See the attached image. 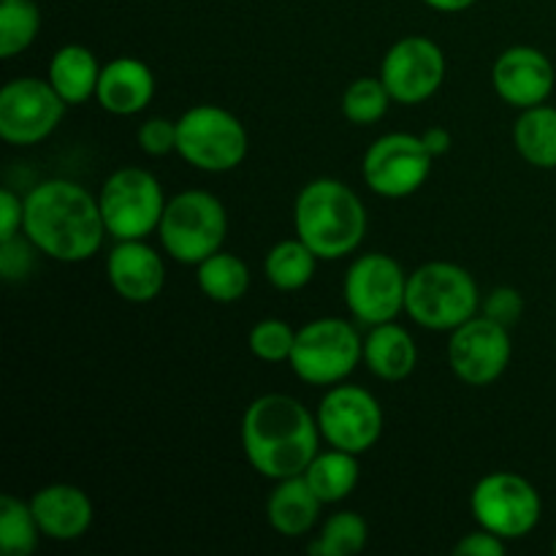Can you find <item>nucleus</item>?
I'll list each match as a JSON object with an SVG mask.
<instances>
[{"instance_id": "30", "label": "nucleus", "mask_w": 556, "mask_h": 556, "mask_svg": "<svg viewBox=\"0 0 556 556\" xmlns=\"http://www.w3.org/2000/svg\"><path fill=\"white\" fill-rule=\"evenodd\" d=\"M391 92L386 90L383 79H372V76H362L353 85H348L345 96H342V114L351 119L353 125H375L386 117L391 106Z\"/></svg>"}, {"instance_id": "24", "label": "nucleus", "mask_w": 556, "mask_h": 556, "mask_svg": "<svg viewBox=\"0 0 556 556\" xmlns=\"http://www.w3.org/2000/svg\"><path fill=\"white\" fill-rule=\"evenodd\" d=\"M514 147L530 166L556 168V109L548 103L521 109L514 125Z\"/></svg>"}, {"instance_id": "39", "label": "nucleus", "mask_w": 556, "mask_h": 556, "mask_svg": "<svg viewBox=\"0 0 556 556\" xmlns=\"http://www.w3.org/2000/svg\"><path fill=\"white\" fill-rule=\"evenodd\" d=\"M554 554H556V538H554Z\"/></svg>"}, {"instance_id": "33", "label": "nucleus", "mask_w": 556, "mask_h": 556, "mask_svg": "<svg viewBox=\"0 0 556 556\" xmlns=\"http://www.w3.org/2000/svg\"><path fill=\"white\" fill-rule=\"evenodd\" d=\"M139 147L150 157H166L177 152V123L168 117H150L139 128Z\"/></svg>"}, {"instance_id": "9", "label": "nucleus", "mask_w": 556, "mask_h": 556, "mask_svg": "<svg viewBox=\"0 0 556 556\" xmlns=\"http://www.w3.org/2000/svg\"><path fill=\"white\" fill-rule=\"evenodd\" d=\"M470 514L483 530L503 541H519L541 521L543 500L527 478L516 472H489L472 489Z\"/></svg>"}, {"instance_id": "29", "label": "nucleus", "mask_w": 556, "mask_h": 556, "mask_svg": "<svg viewBox=\"0 0 556 556\" xmlns=\"http://www.w3.org/2000/svg\"><path fill=\"white\" fill-rule=\"evenodd\" d=\"M41 30L36 0H0V58L11 60L25 52Z\"/></svg>"}, {"instance_id": "23", "label": "nucleus", "mask_w": 556, "mask_h": 556, "mask_svg": "<svg viewBox=\"0 0 556 556\" xmlns=\"http://www.w3.org/2000/svg\"><path fill=\"white\" fill-rule=\"evenodd\" d=\"M304 478L320 503L337 505L351 497L353 489L358 486V456L329 445V451L315 454V459L304 470Z\"/></svg>"}, {"instance_id": "37", "label": "nucleus", "mask_w": 556, "mask_h": 556, "mask_svg": "<svg viewBox=\"0 0 556 556\" xmlns=\"http://www.w3.org/2000/svg\"><path fill=\"white\" fill-rule=\"evenodd\" d=\"M421 141H424V144H427V150L432 152L434 157L445 155V152L451 150V144H454V141H451V134H448V130H445V128H429V130H424Z\"/></svg>"}, {"instance_id": "5", "label": "nucleus", "mask_w": 556, "mask_h": 556, "mask_svg": "<svg viewBox=\"0 0 556 556\" xmlns=\"http://www.w3.org/2000/svg\"><path fill=\"white\" fill-rule=\"evenodd\" d=\"M228 233L226 206L206 190H182L166 201L157 237L163 250L185 266H199L223 250Z\"/></svg>"}, {"instance_id": "4", "label": "nucleus", "mask_w": 556, "mask_h": 556, "mask_svg": "<svg viewBox=\"0 0 556 556\" xmlns=\"http://www.w3.org/2000/svg\"><path fill=\"white\" fill-rule=\"evenodd\" d=\"M481 307L478 282L470 271L451 261H429L407 277L405 313L429 331H454Z\"/></svg>"}, {"instance_id": "27", "label": "nucleus", "mask_w": 556, "mask_h": 556, "mask_svg": "<svg viewBox=\"0 0 556 556\" xmlns=\"http://www.w3.org/2000/svg\"><path fill=\"white\" fill-rule=\"evenodd\" d=\"M369 541L367 519L356 510H337L320 527L307 552L315 556H356Z\"/></svg>"}, {"instance_id": "36", "label": "nucleus", "mask_w": 556, "mask_h": 556, "mask_svg": "<svg viewBox=\"0 0 556 556\" xmlns=\"http://www.w3.org/2000/svg\"><path fill=\"white\" fill-rule=\"evenodd\" d=\"M505 543L508 541H503V538L494 535V532L478 527L476 532H467V535L456 543L454 554H459V556H503Z\"/></svg>"}, {"instance_id": "28", "label": "nucleus", "mask_w": 556, "mask_h": 556, "mask_svg": "<svg viewBox=\"0 0 556 556\" xmlns=\"http://www.w3.org/2000/svg\"><path fill=\"white\" fill-rule=\"evenodd\" d=\"M41 527L33 516L30 503L3 494L0 497V548L5 556H30L38 548Z\"/></svg>"}, {"instance_id": "2", "label": "nucleus", "mask_w": 556, "mask_h": 556, "mask_svg": "<svg viewBox=\"0 0 556 556\" xmlns=\"http://www.w3.org/2000/svg\"><path fill=\"white\" fill-rule=\"evenodd\" d=\"M318 418L288 394L253 400L242 418V448L250 467L269 481L304 476L320 451Z\"/></svg>"}, {"instance_id": "10", "label": "nucleus", "mask_w": 556, "mask_h": 556, "mask_svg": "<svg viewBox=\"0 0 556 556\" xmlns=\"http://www.w3.org/2000/svg\"><path fill=\"white\" fill-rule=\"evenodd\" d=\"M407 277L400 261L386 253H364L345 275V304L353 318L364 326L389 324L405 313Z\"/></svg>"}, {"instance_id": "35", "label": "nucleus", "mask_w": 556, "mask_h": 556, "mask_svg": "<svg viewBox=\"0 0 556 556\" xmlns=\"http://www.w3.org/2000/svg\"><path fill=\"white\" fill-rule=\"evenodd\" d=\"M22 223H25V199L3 188L0 190V242L20 237Z\"/></svg>"}, {"instance_id": "22", "label": "nucleus", "mask_w": 556, "mask_h": 556, "mask_svg": "<svg viewBox=\"0 0 556 556\" xmlns=\"http://www.w3.org/2000/svg\"><path fill=\"white\" fill-rule=\"evenodd\" d=\"M47 79L68 106H79V103L90 101L96 96L98 79H101V65H98L96 54L87 47L65 43L49 60Z\"/></svg>"}, {"instance_id": "38", "label": "nucleus", "mask_w": 556, "mask_h": 556, "mask_svg": "<svg viewBox=\"0 0 556 556\" xmlns=\"http://www.w3.org/2000/svg\"><path fill=\"white\" fill-rule=\"evenodd\" d=\"M424 3L429 5V9L434 11H445V14H456V11H465L470 9L476 0H424Z\"/></svg>"}, {"instance_id": "14", "label": "nucleus", "mask_w": 556, "mask_h": 556, "mask_svg": "<svg viewBox=\"0 0 556 556\" xmlns=\"http://www.w3.org/2000/svg\"><path fill=\"white\" fill-rule=\"evenodd\" d=\"M514 345H510V329L486 318H470L459 329L451 331L448 340V367L456 378L467 386H492L503 378L508 369Z\"/></svg>"}, {"instance_id": "19", "label": "nucleus", "mask_w": 556, "mask_h": 556, "mask_svg": "<svg viewBox=\"0 0 556 556\" xmlns=\"http://www.w3.org/2000/svg\"><path fill=\"white\" fill-rule=\"evenodd\" d=\"M155 96V74L139 58H114L101 68L96 101L117 117H130L150 106Z\"/></svg>"}, {"instance_id": "18", "label": "nucleus", "mask_w": 556, "mask_h": 556, "mask_svg": "<svg viewBox=\"0 0 556 556\" xmlns=\"http://www.w3.org/2000/svg\"><path fill=\"white\" fill-rule=\"evenodd\" d=\"M33 516H36L41 535L49 541L71 543L87 535L92 527V500L74 483H49L38 489L30 500Z\"/></svg>"}, {"instance_id": "31", "label": "nucleus", "mask_w": 556, "mask_h": 556, "mask_svg": "<svg viewBox=\"0 0 556 556\" xmlns=\"http://www.w3.org/2000/svg\"><path fill=\"white\" fill-rule=\"evenodd\" d=\"M293 342H296V331H293L286 320L277 318L258 320V324L250 329L248 337L250 353L266 364L288 362L293 351Z\"/></svg>"}, {"instance_id": "1", "label": "nucleus", "mask_w": 556, "mask_h": 556, "mask_svg": "<svg viewBox=\"0 0 556 556\" xmlns=\"http://www.w3.org/2000/svg\"><path fill=\"white\" fill-rule=\"evenodd\" d=\"M22 233L47 258L81 264L101 250L106 237L98 195L74 179H43L25 195Z\"/></svg>"}, {"instance_id": "13", "label": "nucleus", "mask_w": 556, "mask_h": 556, "mask_svg": "<svg viewBox=\"0 0 556 556\" xmlns=\"http://www.w3.org/2000/svg\"><path fill=\"white\" fill-rule=\"evenodd\" d=\"M68 103L49 79L20 76L0 90V139L14 147H33L54 134Z\"/></svg>"}, {"instance_id": "11", "label": "nucleus", "mask_w": 556, "mask_h": 556, "mask_svg": "<svg viewBox=\"0 0 556 556\" xmlns=\"http://www.w3.org/2000/svg\"><path fill=\"white\" fill-rule=\"evenodd\" d=\"M434 155L427 150L421 136L386 134L364 152L362 174L372 193L383 199H407L418 193L432 174Z\"/></svg>"}, {"instance_id": "32", "label": "nucleus", "mask_w": 556, "mask_h": 556, "mask_svg": "<svg viewBox=\"0 0 556 556\" xmlns=\"http://www.w3.org/2000/svg\"><path fill=\"white\" fill-rule=\"evenodd\" d=\"M36 253L38 248L25 233L0 242V275H3V280H25L33 271V264H36Z\"/></svg>"}, {"instance_id": "8", "label": "nucleus", "mask_w": 556, "mask_h": 556, "mask_svg": "<svg viewBox=\"0 0 556 556\" xmlns=\"http://www.w3.org/2000/svg\"><path fill=\"white\" fill-rule=\"evenodd\" d=\"M103 223L109 237L119 239H147L161 226L166 195L152 172L136 166H123L109 174L98 193Z\"/></svg>"}, {"instance_id": "26", "label": "nucleus", "mask_w": 556, "mask_h": 556, "mask_svg": "<svg viewBox=\"0 0 556 556\" xmlns=\"http://www.w3.org/2000/svg\"><path fill=\"white\" fill-rule=\"evenodd\" d=\"M318 261V255H315L299 237L282 239V242H277L275 248L266 253V280H269L277 291H302L304 286L313 282Z\"/></svg>"}, {"instance_id": "3", "label": "nucleus", "mask_w": 556, "mask_h": 556, "mask_svg": "<svg viewBox=\"0 0 556 556\" xmlns=\"http://www.w3.org/2000/svg\"><path fill=\"white\" fill-rule=\"evenodd\" d=\"M293 231L320 261L348 258L362 248L367 210L356 190L340 179H313L293 201Z\"/></svg>"}, {"instance_id": "17", "label": "nucleus", "mask_w": 556, "mask_h": 556, "mask_svg": "<svg viewBox=\"0 0 556 556\" xmlns=\"http://www.w3.org/2000/svg\"><path fill=\"white\" fill-rule=\"evenodd\" d=\"M109 286L130 304H147L166 286V264L144 239H119L106 258Z\"/></svg>"}, {"instance_id": "25", "label": "nucleus", "mask_w": 556, "mask_h": 556, "mask_svg": "<svg viewBox=\"0 0 556 556\" xmlns=\"http://www.w3.org/2000/svg\"><path fill=\"white\" fill-rule=\"evenodd\" d=\"M195 280L206 299L217 304H233L248 293L250 269L239 255L217 250L195 266Z\"/></svg>"}, {"instance_id": "16", "label": "nucleus", "mask_w": 556, "mask_h": 556, "mask_svg": "<svg viewBox=\"0 0 556 556\" xmlns=\"http://www.w3.org/2000/svg\"><path fill=\"white\" fill-rule=\"evenodd\" d=\"M554 81L556 74L552 60L535 47L505 49L492 65L494 92L516 109H532L546 103L554 92Z\"/></svg>"}, {"instance_id": "15", "label": "nucleus", "mask_w": 556, "mask_h": 556, "mask_svg": "<svg viewBox=\"0 0 556 556\" xmlns=\"http://www.w3.org/2000/svg\"><path fill=\"white\" fill-rule=\"evenodd\" d=\"M380 79L402 106L429 101L445 79V54L432 38L405 36L386 52Z\"/></svg>"}, {"instance_id": "7", "label": "nucleus", "mask_w": 556, "mask_h": 556, "mask_svg": "<svg viewBox=\"0 0 556 556\" xmlns=\"http://www.w3.org/2000/svg\"><path fill=\"white\" fill-rule=\"evenodd\" d=\"M364 337L342 318H315L296 329L288 364L309 386H337L362 364Z\"/></svg>"}, {"instance_id": "34", "label": "nucleus", "mask_w": 556, "mask_h": 556, "mask_svg": "<svg viewBox=\"0 0 556 556\" xmlns=\"http://www.w3.org/2000/svg\"><path fill=\"white\" fill-rule=\"evenodd\" d=\"M521 313H525V299H521V293L510 286L494 288V291L483 299V315L497 320V324L508 326V329L514 324H519Z\"/></svg>"}, {"instance_id": "6", "label": "nucleus", "mask_w": 556, "mask_h": 556, "mask_svg": "<svg viewBox=\"0 0 556 556\" xmlns=\"http://www.w3.org/2000/svg\"><path fill=\"white\" fill-rule=\"evenodd\" d=\"M248 130L228 109L201 103L177 119V155L199 172H233L248 155Z\"/></svg>"}, {"instance_id": "20", "label": "nucleus", "mask_w": 556, "mask_h": 556, "mask_svg": "<svg viewBox=\"0 0 556 556\" xmlns=\"http://www.w3.org/2000/svg\"><path fill=\"white\" fill-rule=\"evenodd\" d=\"M362 362L367 364L375 378L400 383V380L410 378L418 364L416 340L405 326L394 324V320L369 326V334L364 337Z\"/></svg>"}, {"instance_id": "12", "label": "nucleus", "mask_w": 556, "mask_h": 556, "mask_svg": "<svg viewBox=\"0 0 556 556\" xmlns=\"http://www.w3.org/2000/svg\"><path fill=\"white\" fill-rule=\"evenodd\" d=\"M315 418H318L320 438L331 448L356 456L367 454L383 434V407L362 386H329Z\"/></svg>"}, {"instance_id": "21", "label": "nucleus", "mask_w": 556, "mask_h": 556, "mask_svg": "<svg viewBox=\"0 0 556 556\" xmlns=\"http://www.w3.org/2000/svg\"><path fill=\"white\" fill-rule=\"evenodd\" d=\"M324 503L304 476L282 478L271 489L269 503H266V516H269L271 530L286 538H302L318 525V516Z\"/></svg>"}]
</instances>
